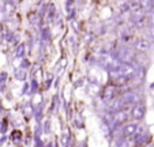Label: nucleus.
Masks as SVG:
<instances>
[{
	"mask_svg": "<svg viewBox=\"0 0 154 147\" xmlns=\"http://www.w3.org/2000/svg\"><path fill=\"white\" fill-rule=\"evenodd\" d=\"M122 100H123V104L124 105H135L139 102L140 97H139V94L135 91H128V93H125V94H123Z\"/></svg>",
	"mask_w": 154,
	"mask_h": 147,
	"instance_id": "4",
	"label": "nucleus"
},
{
	"mask_svg": "<svg viewBox=\"0 0 154 147\" xmlns=\"http://www.w3.org/2000/svg\"><path fill=\"white\" fill-rule=\"evenodd\" d=\"M150 22L151 25H154V7L151 8V17H150Z\"/></svg>",
	"mask_w": 154,
	"mask_h": 147,
	"instance_id": "15",
	"label": "nucleus"
},
{
	"mask_svg": "<svg viewBox=\"0 0 154 147\" xmlns=\"http://www.w3.org/2000/svg\"><path fill=\"white\" fill-rule=\"evenodd\" d=\"M98 61L104 67H106V68H109V69L119 68L120 64L123 63V61H120L119 59H116L115 56L109 55V53H102V55H100L98 56Z\"/></svg>",
	"mask_w": 154,
	"mask_h": 147,
	"instance_id": "1",
	"label": "nucleus"
},
{
	"mask_svg": "<svg viewBox=\"0 0 154 147\" xmlns=\"http://www.w3.org/2000/svg\"><path fill=\"white\" fill-rule=\"evenodd\" d=\"M14 11H15V6H14V3H11V0H10V2L6 3V12H7V15H11V14H14Z\"/></svg>",
	"mask_w": 154,
	"mask_h": 147,
	"instance_id": "12",
	"label": "nucleus"
},
{
	"mask_svg": "<svg viewBox=\"0 0 154 147\" xmlns=\"http://www.w3.org/2000/svg\"><path fill=\"white\" fill-rule=\"evenodd\" d=\"M15 76H17V79L23 81V79L26 78V71H25V69H18V71L15 72Z\"/></svg>",
	"mask_w": 154,
	"mask_h": 147,
	"instance_id": "13",
	"label": "nucleus"
},
{
	"mask_svg": "<svg viewBox=\"0 0 154 147\" xmlns=\"http://www.w3.org/2000/svg\"><path fill=\"white\" fill-rule=\"evenodd\" d=\"M137 130H138V125L134 124V123H130V124H127L123 128V133H124L125 136H132V135H135Z\"/></svg>",
	"mask_w": 154,
	"mask_h": 147,
	"instance_id": "9",
	"label": "nucleus"
},
{
	"mask_svg": "<svg viewBox=\"0 0 154 147\" xmlns=\"http://www.w3.org/2000/svg\"><path fill=\"white\" fill-rule=\"evenodd\" d=\"M145 105L143 104H135V106L132 108V110H131V116H132V118H135V120H142L143 116H145Z\"/></svg>",
	"mask_w": 154,
	"mask_h": 147,
	"instance_id": "6",
	"label": "nucleus"
},
{
	"mask_svg": "<svg viewBox=\"0 0 154 147\" xmlns=\"http://www.w3.org/2000/svg\"><path fill=\"white\" fill-rule=\"evenodd\" d=\"M119 69H120V72H122V75L128 79V78H134V76L137 75L138 68L132 63H122Z\"/></svg>",
	"mask_w": 154,
	"mask_h": 147,
	"instance_id": "2",
	"label": "nucleus"
},
{
	"mask_svg": "<svg viewBox=\"0 0 154 147\" xmlns=\"http://www.w3.org/2000/svg\"><path fill=\"white\" fill-rule=\"evenodd\" d=\"M53 10H55V7L52 6V7H51V11H49V17L51 18H52V15H53Z\"/></svg>",
	"mask_w": 154,
	"mask_h": 147,
	"instance_id": "16",
	"label": "nucleus"
},
{
	"mask_svg": "<svg viewBox=\"0 0 154 147\" xmlns=\"http://www.w3.org/2000/svg\"><path fill=\"white\" fill-rule=\"evenodd\" d=\"M11 2H20V0H11Z\"/></svg>",
	"mask_w": 154,
	"mask_h": 147,
	"instance_id": "18",
	"label": "nucleus"
},
{
	"mask_svg": "<svg viewBox=\"0 0 154 147\" xmlns=\"http://www.w3.org/2000/svg\"><path fill=\"white\" fill-rule=\"evenodd\" d=\"M140 4H142V7L146 11H151V8L154 7L153 0H140Z\"/></svg>",
	"mask_w": 154,
	"mask_h": 147,
	"instance_id": "11",
	"label": "nucleus"
},
{
	"mask_svg": "<svg viewBox=\"0 0 154 147\" xmlns=\"http://www.w3.org/2000/svg\"><path fill=\"white\" fill-rule=\"evenodd\" d=\"M135 48H137L139 52H146V51L150 49V42H149L147 40H145V38L138 40V42L135 44Z\"/></svg>",
	"mask_w": 154,
	"mask_h": 147,
	"instance_id": "8",
	"label": "nucleus"
},
{
	"mask_svg": "<svg viewBox=\"0 0 154 147\" xmlns=\"http://www.w3.org/2000/svg\"><path fill=\"white\" fill-rule=\"evenodd\" d=\"M117 59L123 63H131L134 60V52L128 48H122L119 51V55H117Z\"/></svg>",
	"mask_w": 154,
	"mask_h": 147,
	"instance_id": "5",
	"label": "nucleus"
},
{
	"mask_svg": "<svg viewBox=\"0 0 154 147\" xmlns=\"http://www.w3.org/2000/svg\"><path fill=\"white\" fill-rule=\"evenodd\" d=\"M25 55V44H20L17 48V57H22Z\"/></svg>",
	"mask_w": 154,
	"mask_h": 147,
	"instance_id": "14",
	"label": "nucleus"
},
{
	"mask_svg": "<svg viewBox=\"0 0 154 147\" xmlns=\"http://www.w3.org/2000/svg\"><path fill=\"white\" fill-rule=\"evenodd\" d=\"M108 110L109 112H116V110H120V108L124 106V104H123V100H119V98H112V100H109V102H108Z\"/></svg>",
	"mask_w": 154,
	"mask_h": 147,
	"instance_id": "7",
	"label": "nucleus"
},
{
	"mask_svg": "<svg viewBox=\"0 0 154 147\" xmlns=\"http://www.w3.org/2000/svg\"><path fill=\"white\" fill-rule=\"evenodd\" d=\"M113 95H115V89L112 86H109V87H106V89H105V93H104V100H105V101L112 100V98H113Z\"/></svg>",
	"mask_w": 154,
	"mask_h": 147,
	"instance_id": "10",
	"label": "nucleus"
},
{
	"mask_svg": "<svg viewBox=\"0 0 154 147\" xmlns=\"http://www.w3.org/2000/svg\"><path fill=\"white\" fill-rule=\"evenodd\" d=\"M145 12H146V10L143 8L140 3H132V6H131V15H132V18H134L137 22L143 20Z\"/></svg>",
	"mask_w": 154,
	"mask_h": 147,
	"instance_id": "3",
	"label": "nucleus"
},
{
	"mask_svg": "<svg viewBox=\"0 0 154 147\" xmlns=\"http://www.w3.org/2000/svg\"><path fill=\"white\" fill-rule=\"evenodd\" d=\"M150 91L154 94V83H151V84H150Z\"/></svg>",
	"mask_w": 154,
	"mask_h": 147,
	"instance_id": "17",
	"label": "nucleus"
}]
</instances>
